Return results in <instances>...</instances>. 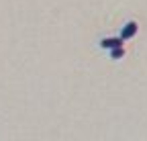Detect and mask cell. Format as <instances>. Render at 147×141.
<instances>
[{"label": "cell", "instance_id": "cell-1", "mask_svg": "<svg viewBox=\"0 0 147 141\" xmlns=\"http://www.w3.org/2000/svg\"><path fill=\"white\" fill-rule=\"evenodd\" d=\"M137 31H139V25L135 23V21H129L123 29H121V37L127 41V39H133L135 35H137Z\"/></svg>", "mask_w": 147, "mask_h": 141}, {"label": "cell", "instance_id": "cell-2", "mask_svg": "<svg viewBox=\"0 0 147 141\" xmlns=\"http://www.w3.org/2000/svg\"><path fill=\"white\" fill-rule=\"evenodd\" d=\"M125 43V39L121 37V35H119V37H104V39H100V47L102 49H113V47H119V45H123Z\"/></svg>", "mask_w": 147, "mask_h": 141}, {"label": "cell", "instance_id": "cell-3", "mask_svg": "<svg viewBox=\"0 0 147 141\" xmlns=\"http://www.w3.org/2000/svg\"><path fill=\"white\" fill-rule=\"evenodd\" d=\"M108 55H110V59H121V57H125V47L119 45V47L108 49Z\"/></svg>", "mask_w": 147, "mask_h": 141}]
</instances>
